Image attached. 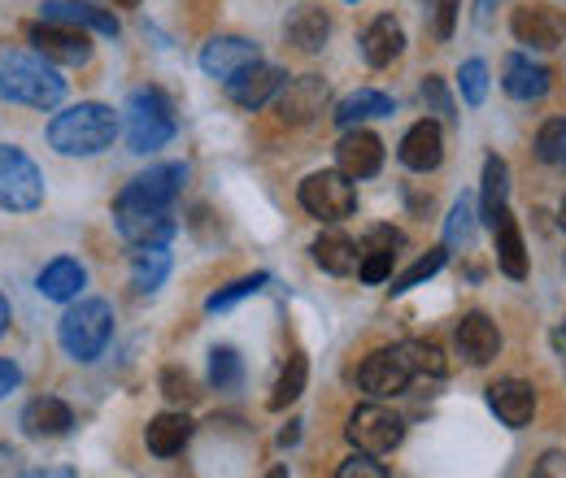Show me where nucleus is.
Returning a JSON list of instances; mask_svg holds the SVG:
<instances>
[{
	"instance_id": "obj_28",
	"label": "nucleus",
	"mask_w": 566,
	"mask_h": 478,
	"mask_svg": "<svg viewBox=\"0 0 566 478\" xmlns=\"http://www.w3.org/2000/svg\"><path fill=\"white\" fill-rule=\"evenodd\" d=\"M44 18H57V22H74L83 31H96V35H118V18L109 9H96L87 0H44Z\"/></svg>"
},
{
	"instance_id": "obj_32",
	"label": "nucleus",
	"mask_w": 566,
	"mask_h": 478,
	"mask_svg": "<svg viewBox=\"0 0 566 478\" xmlns=\"http://www.w3.org/2000/svg\"><path fill=\"white\" fill-rule=\"evenodd\" d=\"M305 379H310V361L301 352H292L287 365L280 370V379H275V387H271V396H266V410L283 413L287 405H296L301 392H305Z\"/></svg>"
},
{
	"instance_id": "obj_26",
	"label": "nucleus",
	"mask_w": 566,
	"mask_h": 478,
	"mask_svg": "<svg viewBox=\"0 0 566 478\" xmlns=\"http://www.w3.org/2000/svg\"><path fill=\"white\" fill-rule=\"evenodd\" d=\"M493 235H496V266L510 274L514 283H523L527 278V244H523V231H518V222H514L510 209L496 213Z\"/></svg>"
},
{
	"instance_id": "obj_11",
	"label": "nucleus",
	"mask_w": 566,
	"mask_h": 478,
	"mask_svg": "<svg viewBox=\"0 0 566 478\" xmlns=\"http://www.w3.org/2000/svg\"><path fill=\"white\" fill-rule=\"evenodd\" d=\"M114 226H118V235H123L132 248H144V244H170L175 231H179L175 209L123 205V201H114Z\"/></svg>"
},
{
	"instance_id": "obj_1",
	"label": "nucleus",
	"mask_w": 566,
	"mask_h": 478,
	"mask_svg": "<svg viewBox=\"0 0 566 478\" xmlns=\"http://www.w3.org/2000/svg\"><path fill=\"white\" fill-rule=\"evenodd\" d=\"M66 96V78L40 53L0 49V100L27 109H57Z\"/></svg>"
},
{
	"instance_id": "obj_30",
	"label": "nucleus",
	"mask_w": 566,
	"mask_h": 478,
	"mask_svg": "<svg viewBox=\"0 0 566 478\" xmlns=\"http://www.w3.org/2000/svg\"><path fill=\"white\" fill-rule=\"evenodd\" d=\"M166 274H170V253H166V244H144L132 253V287L140 291V296H153L161 283H166Z\"/></svg>"
},
{
	"instance_id": "obj_17",
	"label": "nucleus",
	"mask_w": 566,
	"mask_h": 478,
	"mask_svg": "<svg viewBox=\"0 0 566 478\" xmlns=\"http://www.w3.org/2000/svg\"><path fill=\"white\" fill-rule=\"evenodd\" d=\"M501 87L505 96H514L518 105H532V100H545L549 87H554V70L523 57V53H510L505 66H501Z\"/></svg>"
},
{
	"instance_id": "obj_36",
	"label": "nucleus",
	"mask_w": 566,
	"mask_h": 478,
	"mask_svg": "<svg viewBox=\"0 0 566 478\" xmlns=\"http://www.w3.org/2000/svg\"><path fill=\"white\" fill-rule=\"evenodd\" d=\"M536 157L554 170H566V118H549L536 131Z\"/></svg>"
},
{
	"instance_id": "obj_48",
	"label": "nucleus",
	"mask_w": 566,
	"mask_h": 478,
	"mask_svg": "<svg viewBox=\"0 0 566 478\" xmlns=\"http://www.w3.org/2000/svg\"><path fill=\"white\" fill-rule=\"evenodd\" d=\"M13 461H18V453H13V448H9V453L0 448V470H13Z\"/></svg>"
},
{
	"instance_id": "obj_2",
	"label": "nucleus",
	"mask_w": 566,
	"mask_h": 478,
	"mask_svg": "<svg viewBox=\"0 0 566 478\" xmlns=\"http://www.w3.org/2000/svg\"><path fill=\"white\" fill-rule=\"evenodd\" d=\"M118 114L101 100H78L71 109H62L49 123V148H57L62 157H96L118 139Z\"/></svg>"
},
{
	"instance_id": "obj_6",
	"label": "nucleus",
	"mask_w": 566,
	"mask_h": 478,
	"mask_svg": "<svg viewBox=\"0 0 566 478\" xmlns=\"http://www.w3.org/2000/svg\"><path fill=\"white\" fill-rule=\"evenodd\" d=\"M40 205H44V174H40V166L22 148L0 144V209L31 213V209Z\"/></svg>"
},
{
	"instance_id": "obj_13",
	"label": "nucleus",
	"mask_w": 566,
	"mask_h": 478,
	"mask_svg": "<svg viewBox=\"0 0 566 478\" xmlns=\"http://www.w3.org/2000/svg\"><path fill=\"white\" fill-rule=\"evenodd\" d=\"M327 78L318 74H301V78H287L283 92L275 96V118L287 123V127H305L314 123L323 109H327Z\"/></svg>"
},
{
	"instance_id": "obj_3",
	"label": "nucleus",
	"mask_w": 566,
	"mask_h": 478,
	"mask_svg": "<svg viewBox=\"0 0 566 478\" xmlns=\"http://www.w3.org/2000/svg\"><path fill=\"white\" fill-rule=\"evenodd\" d=\"M109 340H114V309H109V300L87 296V300L71 305L62 314V322H57V343H62V352L71 361H96L109 348Z\"/></svg>"
},
{
	"instance_id": "obj_43",
	"label": "nucleus",
	"mask_w": 566,
	"mask_h": 478,
	"mask_svg": "<svg viewBox=\"0 0 566 478\" xmlns=\"http://www.w3.org/2000/svg\"><path fill=\"white\" fill-rule=\"evenodd\" d=\"M336 475L340 478H388V466H379V461H375V453H361V448H357L354 457H349Z\"/></svg>"
},
{
	"instance_id": "obj_10",
	"label": "nucleus",
	"mask_w": 566,
	"mask_h": 478,
	"mask_svg": "<svg viewBox=\"0 0 566 478\" xmlns=\"http://www.w3.org/2000/svg\"><path fill=\"white\" fill-rule=\"evenodd\" d=\"M184 183H188V166H179V161H161V166H148L144 174H136V179L118 192V201H123V205L175 209L179 192H184Z\"/></svg>"
},
{
	"instance_id": "obj_5",
	"label": "nucleus",
	"mask_w": 566,
	"mask_h": 478,
	"mask_svg": "<svg viewBox=\"0 0 566 478\" xmlns=\"http://www.w3.org/2000/svg\"><path fill=\"white\" fill-rule=\"evenodd\" d=\"M296 201L310 217L318 222H345L357 213V188L354 179L336 166V170H314L301 188H296Z\"/></svg>"
},
{
	"instance_id": "obj_50",
	"label": "nucleus",
	"mask_w": 566,
	"mask_h": 478,
	"mask_svg": "<svg viewBox=\"0 0 566 478\" xmlns=\"http://www.w3.org/2000/svg\"><path fill=\"white\" fill-rule=\"evenodd\" d=\"M558 226L566 231V196H563V205H558Z\"/></svg>"
},
{
	"instance_id": "obj_14",
	"label": "nucleus",
	"mask_w": 566,
	"mask_h": 478,
	"mask_svg": "<svg viewBox=\"0 0 566 478\" xmlns=\"http://www.w3.org/2000/svg\"><path fill=\"white\" fill-rule=\"evenodd\" d=\"M253 62H262V53L244 35H213L210 44L201 49V70L218 83H231L240 70H249Z\"/></svg>"
},
{
	"instance_id": "obj_33",
	"label": "nucleus",
	"mask_w": 566,
	"mask_h": 478,
	"mask_svg": "<svg viewBox=\"0 0 566 478\" xmlns=\"http://www.w3.org/2000/svg\"><path fill=\"white\" fill-rule=\"evenodd\" d=\"M444 262H449V244H436V248H427L423 257L410 266L406 274H392V296H406V291H415L419 283H427V278H436V274L444 270Z\"/></svg>"
},
{
	"instance_id": "obj_44",
	"label": "nucleus",
	"mask_w": 566,
	"mask_h": 478,
	"mask_svg": "<svg viewBox=\"0 0 566 478\" xmlns=\"http://www.w3.org/2000/svg\"><path fill=\"white\" fill-rule=\"evenodd\" d=\"M361 248H392V253H401L406 248V235L397 226H370L366 240H361Z\"/></svg>"
},
{
	"instance_id": "obj_51",
	"label": "nucleus",
	"mask_w": 566,
	"mask_h": 478,
	"mask_svg": "<svg viewBox=\"0 0 566 478\" xmlns=\"http://www.w3.org/2000/svg\"><path fill=\"white\" fill-rule=\"evenodd\" d=\"M118 4H123V9H136V4H140V0H118Z\"/></svg>"
},
{
	"instance_id": "obj_22",
	"label": "nucleus",
	"mask_w": 566,
	"mask_h": 478,
	"mask_svg": "<svg viewBox=\"0 0 566 478\" xmlns=\"http://www.w3.org/2000/svg\"><path fill=\"white\" fill-rule=\"evenodd\" d=\"M489 410L510 431H518V426H527L536 417V387L523 383V379H496L493 387H489Z\"/></svg>"
},
{
	"instance_id": "obj_19",
	"label": "nucleus",
	"mask_w": 566,
	"mask_h": 478,
	"mask_svg": "<svg viewBox=\"0 0 566 478\" xmlns=\"http://www.w3.org/2000/svg\"><path fill=\"white\" fill-rule=\"evenodd\" d=\"M453 340H458V352L467 357V365H489L496 352H501V331H496L493 318H489V314H480V309L458 318Z\"/></svg>"
},
{
	"instance_id": "obj_27",
	"label": "nucleus",
	"mask_w": 566,
	"mask_h": 478,
	"mask_svg": "<svg viewBox=\"0 0 566 478\" xmlns=\"http://www.w3.org/2000/svg\"><path fill=\"white\" fill-rule=\"evenodd\" d=\"M397 105H392V96L388 92H375V87H357L349 92L340 105H336V127L340 131H349V127H361V123H370V118H388Z\"/></svg>"
},
{
	"instance_id": "obj_8",
	"label": "nucleus",
	"mask_w": 566,
	"mask_h": 478,
	"mask_svg": "<svg viewBox=\"0 0 566 478\" xmlns=\"http://www.w3.org/2000/svg\"><path fill=\"white\" fill-rule=\"evenodd\" d=\"M27 40L53 66H87L92 62V35L83 26H74V22H57V18L31 22L27 26Z\"/></svg>"
},
{
	"instance_id": "obj_39",
	"label": "nucleus",
	"mask_w": 566,
	"mask_h": 478,
	"mask_svg": "<svg viewBox=\"0 0 566 478\" xmlns=\"http://www.w3.org/2000/svg\"><path fill=\"white\" fill-rule=\"evenodd\" d=\"M475 213H471V196H462V201H453V209H449V222H444V244L449 248H467L471 244V235H475V222H471Z\"/></svg>"
},
{
	"instance_id": "obj_46",
	"label": "nucleus",
	"mask_w": 566,
	"mask_h": 478,
	"mask_svg": "<svg viewBox=\"0 0 566 478\" xmlns=\"http://www.w3.org/2000/svg\"><path fill=\"white\" fill-rule=\"evenodd\" d=\"M536 475H566V457L563 453H545L541 466H536Z\"/></svg>"
},
{
	"instance_id": "obj_37",
	"label": "nucleus",
	"mask_w": 566,
	"mask_h": 478,
	"mask_svg": "<svg viewBox=\"0 0 566 478\" xmlns=\"http://www.w3.org/2000/svg\"><path fill=\"white\" fill-rule=\"evenodd\" d=\"M406 352H410L415 374H427V379H444V374H449V361H444V352H440L436 340H410Z\"/></svg>"
},
{
	"instance_id": "obj_18",
	"label": "nucleus",
	"mask_w": 566,
	"mask_h": 478,
	"mask_svg": "<svg viewBox=\"0 0 566 478\" xmlns=\"http://www.w3.org/2000/svg\"><path fill=\"white\" fill-rule=\"evenodd\" d=\"M287 74L280 66H266V62H253L249 70H240L231 83H227V96L240 105V109H262L271 105L275 96L283 92Z\"/></svg>"
},
{
	"instance_id": "obj_25",
	"label": "nucleus",
	"mask_w": 566,
	"mask_h": 478,
	"mask_svg": "<svg viewBox=\"0 0 566 478\" xmlns=\"http://www.w3.org/2000/svg\"><path fill=\"white\" fill-rule=\"evenodd\" d=\"M310 257H314V266H318L323 274L345 278V274H357L361 248H357L349 235H340V231H323V235L310 244Z\"/></svg>"
},
{
	"instance_id": "obj_49",
	"label": "nucleus",
	"mask_w": 566,
	"mask_h": 478,
	"mask_svg": "<svg viewBox=\"0 0 566 478\" xmlns=\"http://www.w3.org/2000/svg\"><path fill=\"white\" fill-rule=\"evenodd\" d=\"M280 444L287 448V444H296V422H287V431L280 435Z\"/></svg>"
},
{
	"instance_id": "obj_41",
	"label": "nucleus",
	"mask_w": 566,
	"mask_h": 478,
	"mask_svg": "<svg viewBox=\"0 0 566 478\" xmlns=\"http://www.w3.org/2000/svg\"><path fill=\"white\" fill-rule=\"evenodd\" d=\"M423 105H427V114H440L444 123H453V118H458V105H453V96H449L444 78H436V74H427L423 78Z\"/></svg>"
},
{
	"instance_id": "obj_38",
	"label": "nucleus",
	"mask_w": 566,
	"mask_h": 478,
	"mask_svg": "<svg viewBox=\"0 0 566 478\" xmlns=\"http://www.w3.org/2000/svg\"><path fill=\"white\" fill-rule=\"evenodd\" d=\"M458 87H462V100H467L471 109H480V105L489 100V66H484L480 57L462 62V70H458Z\"/></svg>"
},
{
	"instance_id": "obj_9",
	"label": "nucleus",
	"mask_w": 566,
	"mask_h": 478,
	"mask_svg": "<svg viewBox=\"0 0 566 478\" xmlns=\"http://www.w3.org/2000/svg\"><path fill=\"white\" fill-rule=\"evenodd\" d=\"M349 444L361 448V453H375V457H388L401 439H406V422L388 405H357L349 413V426H345Z\"/></svg>"
},
{
	"instance_id": "obj_21",
	"label": "nucleus",
	"mask_w": 566,
	"mask_h": 478,
	"mask_svg": "<svg viewBox=\"0 0 566 478\" xmlns=\"http://www.w3.org/2000/svg\"><path fill=\"white\" fill-rule=\"evenodd\" d=\"M18 426H22L27 439H62V435H71L74 410L66 401H57V396H35V401L22 410Z\"/></svg>"
},
{
	"instance_id": "obj_23",
	"label": "nucleus",
	"mask_w": 566,
	"mask_h": 478,
	"mask_svg": "<svg viewBox=\"0 0 566 478\" xmlns=\"http://www.w3.org/2000/svg\"><path fill=\"white\" fill-rule=\"evenodd\" d=\"M283 40H287L296 53H323L327 40H332V18H327V9H318V4H296L292 18L283 22Z\"/></svg>"
},
{
	"instance_id": "obj_34",
	"label": "nucleus",
	"mask_w": 566,
	"mask_h": 478,
	"mask_svg": "<svg viewBox=\"0 0 566 478\" xmlns=\"http://www.w3.org/2000/svg\"><path fill=\"white\" fill-rule=\"evenodd\" d=\"M271 283V274H244V278H235V283H227V287H218L210 300H206V314H227L231 305H240V300H249V296H258L262 287Z\"/></svg>"
},
{
	"instance_id": "obj_45",
	"label": "nucleus",
	"mask_w": 566,
	"mask_h": 478,
	"mask_svg": "<svg viewBox=\"0 0 566 478\" xmlns=\"http://www.w3.org/2000/svg\"><path fill=\"white\" fill-rule=\"evenodd\" d=\"M18 383H22V370H18L13 361H0V401H4L9 392H18Z\"/></svg>"
},
{
	"instance_id": "obj_29",
	"label": "nucleus",
	"mask_w": 566,
	"mask_h": 478,
	"mask_svg": "<svg viewBox=\"0 0 566 478\" xmlns=\"http://www.w3.org/2000/svg\"><path fill=\"white\" fill-rule=\"evenodd\" d=\"M35 287H40L44 300H78V291L87 287V270L74 257H57V262H49L40 270Z\"/></svg>"
},
{
	"instance_id": "obj_24",
	"label": "nucleus",
	"mask_w": 566,
	"mask_h": 478,
	"mask_svg": "<svg viewBox=\"0 0 566 478\" xmlns=\"http://www.w3.org/2000/svg\"><path fill=\"white\" fill-rule=\"evenodd\" d=\"M188 439H192V417L188 413H157L144 426V444H148L153 457H179L188 448Z\"/></svg>"
},
{
	"instance_id": "obj_35",
	"label": "nucleus",
	"mask_w": 566,
	"mask_h": 478,
	"mask_svg": "<svg viewBox=\"0 0 566 478\" xmlns=\"http://www.w3.org/2000/svg\"><path fill=\"white\" fill-rule=\"evenodd\" d=\"M240 379H244V361H240V352L235 348H227V343H218L210 352V383L218 392H231V387H240Z\"/></svg>"
},
{
	"instance_id": "obj_40",
	"label": "nucleus",
	"mask_w": 566,
	"mask_h": 478,
	"mask_svg": "<svg viewBox=\"0 0 566 478\" xmlns=\"http://www.w3.org/2000/svg\"><path fill=\"white\" fill-rule=\"evenodd\" d=\"M157 387H161V396H166L170 405H192V401L201 396V392H197V383H192L184 370H175V365H170V370H161Z\"/></svg>"
},
{
	"instance_id": "obj_47",
	"label": "nucleus",
	"mask_w": 566,
	"mask_h": 478,
	"mask_svg": "<svg viewBox=\"0 0 566 478\" xmlns=\"http://www.w3.org/2000/svg\"><path fill=\"white\" fill-rule=\"evenodd\" d=\"M9 322H13V314H9V300H4V291H0V336L9 331Z\"/></svg>"
},
{
	"instance_id": "obj_12",
	"label": "nucleus",
	"mask_w": 566,
	"mask_h": 478,
	"mask_svg": "<svg viewBox=\"0 0 566 478\" xmlns=\"http://www.w3.org/2000/svg\"><path fill=\"white\" fill-rule=\"evenodd\" d=\"M510 31H514L518 44L554 53V49H563L566 40V13L554 9V4H518L514 18H510Z\"/></svg>"
},
{
	"instance_id": "obj_4",
	"label": "nucleus",
	"mask_w": 566,
	"mask_h": 478,
	"mask_svg": "<svg viewBox=\"0 0 566 478\" xmlns=\"http://www.w3.org/2000/svg\"><path fill=\"white\" fill-rule=\"evenodd\" d=\"M179 131V118H175V105L161 87H136L132 100H127V144L132 152H157L166 148Z\"/></svg>"
},
{
	"instance_id": "obj_16",
	"label": "nucleus",
	"mask_w": 566,
	"mask_h": 478,
	"mask_svg": "<svg viewBox=\"0 0 566 478\" xmlns=\"http://www.w3.org/2000/svg\"><path fill=\"white\" fill-rule=\"evenodd\" d=\"M397 161L406 166V170H415V174H431L440 161H444V131H440V123L436 118H423V123H415L401 144H397Z\"/></svg>"
},
{
	"instance_id": "obj_42",
	"label": "nucleus",
	"mask_w": 566,
	"mask_h": 478,
	"mask_svg": "<svg viewBox=\"0 0 566 478\" xmlns=\"http://www.w3.org/2000/svg\"><path fill=\"white\" fill-rule=\"evenodd\" d=\"M427 13H431V35L444 44L453 40V22H458V0H427Z\"/></svg>"
},
{
	"instance_id": "obj_20",
	"label": "nucleus",
	"mask_w": 566,
	"mask_h": 478,
	"mask_svg": "<svg viewBox=\"0 0 566 478\" xmlns=\"http://www.w3.org/2000/svg\"><path fill=\"white\" fill-rule=\"evenodd\" d=\"M357 49H361V62H366V66L384 70L406 53V31H401V22H397L392 13H379V18L361 31Z\"/></svg>"
},
{
	"instance_id": "obj_7",
	"label": "nucleus",
	"mask_w": 566,
	"mask_h": 478,
	"mask_svg": "<svg viewBox=\"0 0 566 478\" xmlns=\"http://www.w3.org/2000/svg\"><path fill=\"white\" fill-rule=\"evenodd\" d=\"M415 365H410V352L406 343L401 348H375L361 365H357V387L375 401H388V396H401L410 383H415Z\"/></svg>"
},
{
	"instance_id": "obj_15",
	"label": "nucleus",
	"mask_w": 566,
	"mask_h": 478,
	"mask_svg": "<svg viewBox=\"0 0 566 478\" xmlns=\"http://www.w3.org/2000/svg\"><path fill=\"white\" fill-rule=\"evenodd\" d=\"M336 166L349 174V179H375L384 170V139L375 131H361V127H349L340 144H336Z\"/></svg>"
},
{
	"instance_id": "obj_31",
	"label": "nucleus",
	"mask_w": 566,
	"mask_h": 478,
	"mask_svg": "<svg viewBox=\"0 0 566 478\" xmlns=\"http://www.w3.org/2000/svg\"><path fill=\"white\" fill-rule=\"evenodd\" d=\"M510 201V166L501 157H489L484 161V188H480V217L484 226H493L496 213Z\"/></svg>"
}]
</instances>
